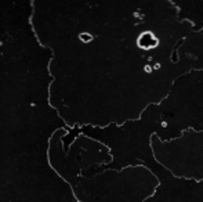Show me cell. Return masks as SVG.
Listing matches in <instances>:
<instances>
[{"label": "cell", "instance_id": "cell-1", "mask_svg": "<svg viewBox=\"0 0 203 202\" xmlns=\"http://www.w3.org/2000/svg\"><path fill=\"white\" fill-rule=\"evenodd\" d=\"M151 147L154 158L173 176L203 180V130L188 129L170 141H162L154 134Z\"/></svg>", "mask_w": 203, "mask_h": 202}]
</instances>
